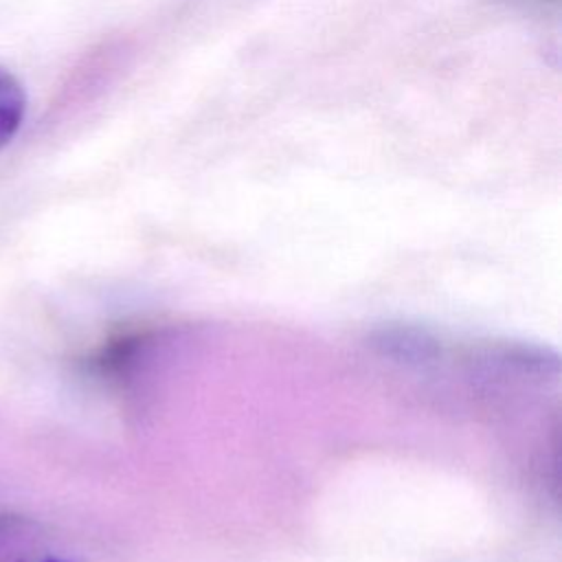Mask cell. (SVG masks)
<instances>
[{"label": "cell", "mask_w": 562, "mask_h": 562, "mask_svg": "<svg viewBox=\"0 0 562 562\" xmlns=\"http://www.w3.org/2000/svg\"><path fill=\"white\" fill-rule=\"evenodd\" d=\"M20 562H68V560H59V558H46V560H20Z\"/></svg>", "instance_id": "cell-2"}, {"label": "cell", "mask_w": 562, "mask_h": 562, "mask_svg": "<svg viewBox=\"0 0 562 562\" xmlns=\"http://www.w3.org/2000/svg\"><path fill=\"white\" fill-rule=\"evenodd\" d=\"M26 112V94L13 72L0 66V149L18 134Z\"/></svg>", "instance_id": "cell-1"}]
</instances>
